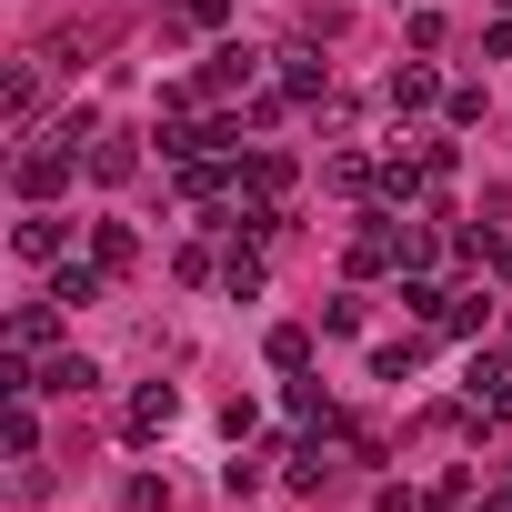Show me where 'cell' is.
I'll return each instance as SVG.
<instances>
[{"mask_svg":"<svg viewBox=\"0 0 512 512\" xmlns=\"http://www.w3.org/2000/svg\"><path fill=\"white\" fill-rule=\"evenodd\" d=\"M171 422H181V392H171V382H141V392H131V432L151 442V432H171Z\"/></svg>","mask_w":512,"mask_h":512,"instance_id":"6da1fadb","label":"cell"},{"mask_svg":"<svg viewBox=\"0 0 512 512\" xmlns=\"http://www.w3.org/2000/svg\"><path fill=\"white\" fill-rule=\"evenodd\" d=\"M61 181H71V151H31L21 161V191H61Z\"/></svg>","mask_w":512,"mask_h":512,"instance_id":"7a4b0ae2","label":"cell"},{"mask_svg":"<svg viewBox=\"0 0 512 512\" xmlns=\"http://www.w3.org/2000/svg\"><path fill=\"white\" fill-rule=\"evenodd\" d=\"M91 382H101V372H91V352H61V362L41 372V392H91Z\"/></svg>","mask_w":512,"mask_h":512,"instance_id":"3957f363","label":"cell"},{"mask_svg":"<svg viewBox=\"0 0 512 512\" xmlns=\"http://www.w3.org/2000/svg\"><path fill=\"white\" fill-rule=\"evenodd\" d=\"M251 81V51H211V71H201V91H241Z\"/></svg>","mask_w":512,"mask_h":512,"instance_id":"277c9868","label":"cell"},{"mask_svg":"<svg viewBox=\"0 0 512 512\" xmlns=\"http://www.w3.org/2000/svg\"><path fill=\"white\" fill-rule=\"evenodd\" d=\"M21 251H31V262H61V221H51V211L21 221Z\"/></svg>","mask_w":512,"mask_h":512,"instance_id":"5b68a950","label":"cell"},{"mask_svg":"<svg viewBox=\"0 0 512 512\" xmlns=\"http://www.w3.org/2000/svg\"><path fill=\"white\" fill-rule=\"evenodd\" d=\"M51 322H61L51 302H21V322H11V332H21V352H41V342H51Z\"/></svg>","mask_w":512,"mask_h":512,"instance_id":"8992f818","label":"cell"},{"mask_svg":"<svg viewBox=\"0 0 512 512\" xmlns=\"http://www.w3.org/2000/svg\"><path fill=\"white\" fill-rule=\"evenodd\" d=\"M51 302H101V272H81V262H71V272L51 282Z\"/></svg>","mask_w":512,"mask_h":512,"instance_id":"52a82bcc","label":"cell"},{"mask_svg":"<svg viewBox=\"0 0 512 512\" xmlns=\"http://www.w3.org/2000/svg\"><path fill=\"white\" fill-rule=\"evenodd\" d=\"M412 362H422V342H382V352H372V372H382V382H402Z\"/></svg>","mask_w":512,"mask_h":512,"instance_id":"ba28073f","label":"cell"},{"mask_svg":"<svg viewBox=\"0 0 512 512\" xmlns=\"http://www.w3.org/2000/svg\"><path fill=\"white\" fill-rule=\"evenodd\" d=\"M131 512H171V492H161V482L141 472V482H131Z\"/></svg>","mask_w":512,"mask_h":512,"instance_id":"9c48e42d","label":"cell"}]
</instances>
